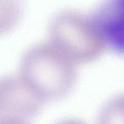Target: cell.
Masks as SVG:
<instances>
[{"mask_svg": "<svg viewBox=\"0 0 124 124\" xmlns=\"http://www.w3.org/2000/svg\"><path fill=\"white\" fill-rule=\"evenodd\" d=\"M90 16L104 45L124 54V0H109Z\"/></svg>", "mask_w": 124, "mask_h": 124, "instance_id": "obj_4", "label": "cell"}, {"mask_svg": "<svg viewBox=\"0 0 124 124\" xmlns=\"http://www.w3.org/2000/svg\"><path fill=\"white\" fill-rule=\"evenodd\" d=\"M19 6L13 3L9 6V3H0V31L6 30L14 25L20 16Z\"/></svg>", "mask_w": 124, "mask_h": 124, "instance_id": "obj_6", "label": "cell"}, {"mask_svg": "<svg viewBox=\"0 0 124 124\" xmlns=\"http://www.w3.org/2000/svg\"><path fill=\"white\" fill-rule=\"evenodd\" d=\"M99 124H124V111L118 97L105 105L100 114Z\"/></svg>", "mask_w": 124, "mask_h": 124, "instance_id": "obj_5", "label": "cell"}, {"mask_svg": "<svg viewBox=\"0 0 124 124\" xmlns=\"http://www.w3.org/2000/svg\"><path fill=\"white\" fill-rule=\"evenodd\" d=\"M75 62L51 42L31 47L21 63V78L43 100L61 96L75 79Z\"/></svg>", "mask_w": 124, "mask_h": 124, "instance_id": "obj_1", "label": "cell"}, {"mask_svg": "<svg viewBox=\"0 0 124 124\" xmlns=\"http://www.w3.org/2000/svg\"><path fill=\"white\" fill-rule=\"evenodd\" d=\"M43 101L21 76L0 78V119L24 120L36 113Z\"/></svg>", "mask_w": 124, "mask_h": 124, "instance_id": "obj_3", "label": "cell"}, {"mask_svg": "<svg viewBox=\"0 0 124 124\" xmlns=\"http://www.w3.org/2000/svg\"><path fill=\"white\" fill-rule=\"evenodd\" d=\"M51 42L73 61L88 60L105 47L89 15L74 10L57 13L49 26Z\"/></svg>", "mask_w": 124, "mask_h": 124, "instance_id": "obj_2", "label": "cell"}, {"mask_svg": "<svg viewBox=\"0 0 124 124\" xmlns=\"http://www.w3.org/2000/svg\"><path fill=\"white\" fill-rule=\"evenodd\" d=\"M58 124H83V123H82L79 121H76V120H66L60 122Z\"/></svg>", "mask_w": 124, "mask_h": 124, "instance_id": "obj_7", "label": "cell"}, {"mask_svg": "<svg viewBox=\"0 0 124 124\" xmlns=\"http://www.w3.org/2000/svg\"><path fill=\"white\" fill-rule=\"evenodd\" d=\"M119 98H120L121 103H122V107H123V110H124V94L120 95V96H119Z\"/></svg>", "mask_w": 124, "mask_h": 124, "instance_id": "obj_8", "label": "cell"}]
</instances>
